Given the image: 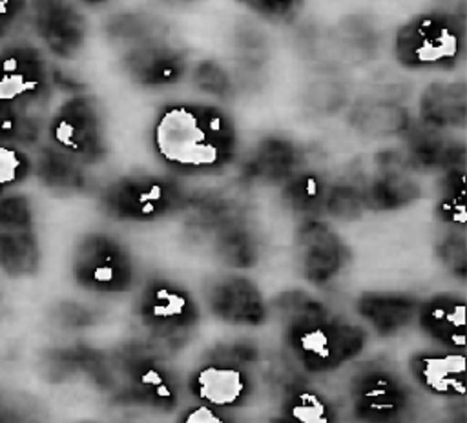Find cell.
Listing matches in <instances>:
<instances>
[{
  "label": "cell",
  "mask_w": 467,
  "mask_h": 423,
  "mask_svg": "<svg viewBox=\"0 0 467 423\" xmlns=\"http://www.w3.org/2000/svg\"><path fill=\"white\" fill-rule=\"evenodd\" d=\"M164 2H168V4H171V5H186V4H192V2H195V0H164Z\"/></svg>",
  "instance_id": "obj_40"
},
{
  "label": "cell",
  "mask_w": 467,
  "mask_h": 423,
  "mask_svg": "<svg viewBox=\"0 0 467 423\" xmlns=\"http://www.w3.org/2000/svg\"><path fill=\"white\" fill-rule=\"evenodd\" d=\"M232 47L237 69L265 73L270 58V42L259 26L248 20L237 22L232 31Z\"/></svg>",
  "instance_id": "obj_22"
},
{
  "label": "cell",
  "mask_w": 467,
  "mask_h": 423,
  "mask_svg": "<svg viewBox=\"0 0 467 423\" xmlns=\"http://www.w3.org/2000/svg\"><path fill=\"white\" fill-rule=\"evenodd\" d=\"M73 273L84 288L117 292L131 283L133 264L117 239L108 233H88L75 248Z\"/></svg>",
  "instance_id": "obj_6"
},
{
  "label": "cell",
  "mask_w": 467,
  "mask_h": 423,
  "mask_svg": "<svg viewBox=\"0 0 467 423\" xmlns=\"http://www.w3.org/2000/svg\"><path fill=\"white\" fill-rule=\"evenodd\" d=\"M57 319L66 326H82L89 321V312L78 304H62L57 310Z\"/></svg>",
  "instance_id": "obj_34"
},
{
  "label": "cell",
  "mask_w": 467,
  "mask_h": 423,
  "mask_svg": "<svg viewBox=\"0 0 467 423\" xmlns=\"http://www.w3.org/2000/svg\"><path fill=\"white\" fill-rule=\"evenodd\" d=\"M40 261L33 208L26 195L0 197V270L22 277L36 272Z\"/></svg>",
  "instance_id": "obj_7"
},
{
  "label": "cell",
  "mask_w": 467,
  "mask_h": 423,
  "mask_svg": "<svg viewBox=\"0 0 467 423\" xmlns=\"http://www.w3.org/2000/svg\"><path fill=\"white\" fill-rule=\"evenodd\" d=\"M350 98V91L345 80L332 73L319 75L310 80L301 93V102L306 111L317 117H334L341 113Z\"/></svg>",
  "instance_id": "obj_21"
},
{
  "label": "cell",
  "mask_w": 467,
  "mask_h": 423,
  "mask_svg": "<svg viewBox=\"0 0 467 423\" xmlns=\"http://www.w3.org/2000/svg\"><path fill=\"white\" fill-rule=\"evenodd\" d=\"M301 148L285 135H265L244 160L243 175L250 181L281 184L299 171Z\"/></svg>",
  "instance_id": "obj_12"
},
{
  "label": "cell",
  "mask_w": 467,
  "mask_h": 423,
  "mask_svg": "<svg viewBox=\"0 0 467 423\" xmlns=\"http://www.w3.org/2000/svg\"><path fill=\"white\" fill-rule=\"evenodd\" d=\"M363 315L379 330H396L412 315V301L403 295L376 294L367 295L361 304Z\"/></svg>",
  "instance_id": "obj_24"
},
{
  "label": "cell",
  "mask_w": 467,
  "mask_h": 423,
  "mask_svg": "<svg viewBox=\"0 0 467 423\" xmlns=\"http://www.w3.org/2000/svg\"><path fill=\"white\" fill-rule=\"evenodd\" d=\"M407 171V168H381V173L363 188L367 206L389 212L412 204L421 190Z\"/></svg>",
  "instance_id": "obj_19"
},
{
  "label": "cell",
  "mask_w": 467,
  "mask_h": 423,
  "mask_svg": "<svg viewBox=\"0 0 467 423\" xmlns=\"http://www.w3.org/2000/svg\"><path fill=\"white\" fill-rule=\"evenodd\" d=\"M29 7L35 33L49 53L71 60L82 51L88 24L71 0H31Z\"/></svg>",
  "instance_id": "obj_9"
},
{
  "label": "cell",
  "mask_w": 467,
  "mask_h": 423,
  "mask_svg": "<svg viewBox=\"0 0 467 423\" xmlns=\"http://www.w3.org/2000/svg\"><path fill=\"white\" fill-rule=\"evenodd\" d=\"M13 401H15L13 397H9L4 392H0V423L5 421V418H7V414H9L11 407H13Z\"/></svg>",
  "instance_id": "obj_38"
},
{
  "label": "cell",
  "mask_w": 467,
  "mask_h": 423,
  "mask_svg": "<svg viewBox=\"0 0 467 423\" xmlns=\"http://www.w3.org/2000/svg\"><path fill=\"white\" fill-rule=\"evenodd\" d=\"M102 29L106 38L122 47V51L142 44L162 42L170 36V24L151 11H122L109 15Z\"/></svg>",
  "instance_id": "obj_16"
},
{
  "label": "cell",
  "mask_w": 467,
  "mask_h": 423,
  "mask_svg": "<svg viewBox=\"0 0 467 423\" xmlns=\"http://www.w3.org/2000/svg\"><path fill=\"white\" fill-rule=\"evenodd\" d=\"M212 303L217 312L239 323H257L263 317V304L254 284L244 277H224L213 292Z\"/></svg>",
  "instance_id": "obj_18"
},
{
  "label": "cell",
  "mask_w": 467,
  "mask_h": 423,
  "mask_svg": "<svg viewBox=\"0 0 467 423\" xmlns=\"http://www.w3.org/2000/svg\"><path fill=\"white\" fill-rule=\"evenodd\" d=\"M283 184V201L294 212L310 215L323 208L327 184L317 173L299 170Z\"/></svg>",
  "instance_id": "obj_23"
},
{
  "label": "cell",
  "mask_w": 467,
  "mask_h": 423,
  "mask_svg": "<svg viewBox=\"0 0 467 423\" xmlns=\"http://www.w3.org/2000/svg\"><path fill=\"white\" fill-rule=\"evenodd\" d=\"M330 35L339 66H365L381 51V29L372 16L363 13L343 16L330 27Z\"/></svg>",
  "instance_id": "obj_13"
},
{
  "label": "cell",
  "mask_w": 467,
  "mask_h": 423,
  "mask_svg": "<svg viewBox=\"0 0 467 423\" xmlns=\"http://www.w3.org/2000/svg\"><path fill=\"white\" fill-rule=\"evenodd\" d=\"M80 2L89 5V7H97V5H104L108 0H80Z\"/></svg>",
  "instance_id": "obj_39"
},
{
  "label": "cell",
  "mask_w": 467,
  "mask_h": 423,
  "mask_svg": "<svg viewBox=\"0 0 467 423\" xmlns=\"http://www.w3.org/2000/svg\"><path fill=\"white\" fill-rule=\"evenodd\" d=\"M215 250L226 264L235 268H246L257 261V241L241 217L215 230Z\"/></svg>",
  "instance_id": "obj_20"
},
{
  "label": "cell",
  "mask_w": 467,
  "mask_h": 423,
  "mask_svg": "<svg viewBox=\"0 0 467 423\" xmlns=\"http://www.w3.org/2000/svg\"><path fill=\"white\" fill-rule=\"evenodd\" d=\"M184 202L181 186L157 175H128L108 184L100 195L102 210L117 221H153Z\"/></svg>",
  "instance_id": "obj_5"
},
{
  "label": "cell",
  "mask_w": 467,
  "mask_h": 423,
  "mask_svg": "<svg viewBox=\"0 0 467 423\" xmlns=\"http://www.w3.org/2000/svg\"><path fill=\"white\" fill-rule=\"evenodd\" d=\"M199 385H201V392L212 399L213 403H232L241 388V377L234 368L228 366H210L208 370H204L199 377Z\"/></svg>",
  "instance_id": "obj_29"
},
{
  "label": "cell",
  "mask_w": 467,
  "mask_h": 423,
  "mask_svg": "<svg viewBox=\"0 0 467 423\" xmlns=\"http://www.w3.org/2000/svg\"><path fill=\"white\" fill-rule=\"evenodd\" d=\"M438 257L441 263L456 275L463 277L465 268H467V250H465V241L462 235L451 233L443 237L438 244Z\"/></svg>",
  "instance_id": "obj_32"
},
{
  "label": "cell",
  "mask_w": 467,
  "mask_h": 423,
  "mask_svg": "<svg viewBox=\"0 0 467 423\" xmlns=\"http://www.w3.org/2000/svg\"><path fill=\"white\" fill-rule=\"evenodd\" d=\"M42 120L38 115L13 109H0V144L31 146L40 139Z\"/></svg>",
  "instance_id": "obj_26"
},
{
  "label": "cell",
  "mask_w": 467,
  "mask_h": 423,
  "mask_svg": "<svg viewBox=\"0 0 467 423\" xmlns=\"http://www.w3.org/2000/svg\"><path fill=\"white\" fill-rule=\"evenodd\" d=\"M250 13L274 24H294L305 7V0H235Z\"/></svg>",
  "instance_id": "obj_31"
},
{
  "label": "cell",
  "mask_w": 467,
  "mask_h": 423,
  "mask_svg": "<svg viewBox=\"0 0 467 423\" xmlns=\"http://www.w3.org/2000/svg\"><path fill=\"white\" fill-rule=\"evenodd\" d=\"M418 120L434 129L463 128L467 120V88L465 82H432L418 102Z\"/></svg>",
  "instance_id": "obj_15"
},
{
  "label": "cell",
  "mask_w": 467,
  "mask_h": 423,
  "mask_svg": "<svg viewBox=\"0 0 467 423\" xmlns=\"http://www.w3.org/2000/svg\"><path fill=\"white\" fill-rule=\"evenodd\" d=\"M151 144L159 159L179 173H215L234 162L239 135L221 106L181 100L157 111Z\"/></svg>",
  "instance_id": "obj_1"
},
{
  "label": "cell",
  "mask_w": 467,
  "mask_h": 423,
  "mask_svg": "<svg viewBox=\"0 0 467 423\" xmlns=\"http://www.w3.org/2000/svg\"><path fill=\"white\" fill-rule=\"evenodd\" d=\"M305 275L312 283L334 279L347 261V246L337 233L325 222L308 219L297 233Z\"/></svg>",
  "instance_id": "obj_11"
},
{
  "label": "cell",
  "mask_w": 467,
  "mask_h": 423,
  "mask_svg": "<svg viewBox=\"0 0 467 423\" xmlns=\"http://www.w3.org/2000/svg\"><path fill=\"white\" fill-rule=\"evenodd\" d=\"M186 423H223L221 419H217L210 410L206 408H199L197 412H193Z\"/></svg>",
  "instance_id": "obj_37"
},
{
  "label": "cell",
  "mask_w": 467,
  "mask_h": 423,
  "mask_svg": "<svg viewBox=\"0 0 467 423\" xmlns=\"http://www.w3.org/2000/svg\"><path fill=\"white\" fill-rule=\"evenodd\" d=\"M440 215L452 224L465 221V173L463 166L443 170L440 186Z\"/></svg>",
  "instance_id": "obj_27"
},
{
  "label": "cell",
  "mask_w": 467,
  "mask_h": 423,
  "mask_svg": "<svg viewBox=\"0 0 467 423\" xmlns=\"http://www.w3.org/2000/svg\"><path fill=\"white\" fill-rule=\"evenodd\" d=\"M323 208L339 221H354L367 208L365 190L354 182H337L327 188Z\"/></svg>",
  "instance_id": "obj_28"
},
{
  "label": "cell",
  "mask_w": 467,
  "mask_h": 423,
  "mask_svg": "<svg viewBox=\"0 0 467 423\" xmlns=\"http://www.w3.org/2000/svg\"><path fill=\"white\" fill-rule=\"evenodd\" d=\"M38 181L53 191L75 193L86 188L88 175L84 164L67 153L60 151L53 144L42 146L36 153L35 162H31Z\"/></svg>",
  "instance_id": "obj_17"
},
{
  "label": "cell",
  "mask_w": 467,
  "mask_h": 423,
  "mask_svg": "<svg viewBox=\"0 0 467 423\" xmlns=\"http://www.w3.org/2000/svg\"><path fill=\"white\" fill-rule=\"evenodd\" d=\"M347 119L354 131L370 139L401 137L414 120L403 102L379 97L356 102Z\"/></svg>",
  "instance_id": "obj_14"
},
{
  "label": "cell",
  "mask_w": 467,
  "mask_h": 423,
  "mask_svg": "<svg viewBox=\"0 0 467 423\" xmlns=\"http://www.w3.org/2000/svg\"><path fill=\"white\" fill-rule=\"evenodd\" d=\"M51 86H57L60 89H64L69 95H77V93H84L86 88L82 82L75 80L71 75L64 73L62 69H51Z\"/></svg>",
  "instance_id": "obj_35"
},
{
  "label": "cell",
  "mask_w": 467,
  "mask_h": 423,
  "mask_svg": "<svg viewBox=\"0 0 467 423\" xmlns=\"http://www.w3.org/2000/svg\"><path fill=\"white\" fill-rule=\"evenodd\" d=\"M55 148L82 164H93L106 155V128L100 102L89 93L69 95L49 122Z\"/></svg>",
  "instance_id": "obj_4"
},
{
  "label": "cell",
  "mask_w": 467,
  "mask_h": 423,
  "mask_svg": "<svg viewBox=\"0 0 467 423\" xmlns=\"http://www.w3.org/2000/svg\"><path fill=\"white\" fill-rule=\"evenodd\" d=\"M403 157L409 170H449L465 164V146L445 135L441 129H434L418 119L412 120L409 129L401 135Z\"/></svg>",
  "instance_id": "obj_10"
},
{
  "label": "cell",
  "mask_w": 467,
  "mask_h": 423,
  "mask_svg": "<svg viewBox=\"0 0 467 423\" xmlns=\"http://www.w3.org/2000/svg\"><path fill=\"white\" fill-rule=\"evenodd\" d=\"M190 80L199 93L223 102L230 100L237 91L234 73H230L213 58H202L195 62L190 69Z\"/></svg>",
  "instance_id": "obj_25"
},
{
  "label": "cell",
  "mask_w": 467,
  "mask_h": 423,
  "mask_svg": "<svg viewBox=\"0 0 467 423\" xmlns=\"http://www.w3.org/2000/svg\"><path fill=\"white\" fill-rule=\"evenodd\" d=\"M51 69L31 44L0 49V109L36 115L51 93Z\"/></svg>",
  "instance_id": "obj_3"
},
{
  "label": "cell",
  "mask_w": 467,
  "mask_h": 423,
  "mask_svg": "<svg viewBox=\"0 0 467 423\" xmlns=\"http://www.w3.org/2000/svg\"><path fill=\"white\" fill-rule=\"evenodd\" d=\"M396 62L412 71H451L465 53V18L440 9L410 16L394 35Z\"/></svg>",
  "instance_id": "obj_2"
},
{
  "label": "cell",
  "mask_w": 467,
  "mask_h": 423,
  "mask_svg": "<svg viewBox=\"0 0 467 423\" xmlns=\"http://www.w3.org/2000/svg\"><path fill=\"white\" fill-rule=\"evenodd\" d=\"M26 0H0V38L7 36L26 13Z\"/></svg>",
  "instance_id": "obj_33"
},
{
  "label": "cell",
  "mask_w": 467,
  "mask_h": 423,
  "mask_svg": "<svg viewBox=\"0 0 467 423\" xmlns=\"http://www.w3.org/2000/svg\"><path fill=\"white\" fill-rule=\"evenodd\" d=\"M434 9L465 18V0H434Z\"/></svg>",
  "instance_id": "obj_36"
},
{
  "label": "cell",
  "mask_w": 467,
  "mask_h": 423,
  "mask_svg": "<svg viewBox=\"0 0 467 423\" xmlns=\"http://www.w3.org/2000/svg\"><path fill=\"white\" fill-rule=\"evenodd\" d=\"M120 71L139 88L164 89L179 84L188 73L186 51L170 40L124 49L119 58Z\"/></svg>",
  "instance_id": "obj_8"
},
{
  "label": "cell",
  "mask_w": 467,
  "mask_h": 423,
  "mask_svg": "<svg viewBox=\"0 0 467 423\" xmlns=\"http://www.w3.org/2000/svg\"><path fill=\"white\" fill-rule=\"evenodd\" d=\"M31 170V159L22 148L0 144V197L20 186L29 177Z\"/></svg>",
  "instance_id": "obj_30"
}]
</instances>
